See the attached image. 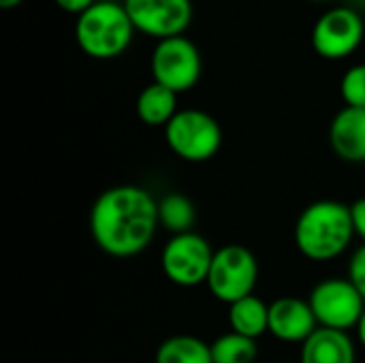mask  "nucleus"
Listing matches in <instances>:
<instances>
[{"instance_id": "nucleus-1", "label": "nucleus", "mask_w": 365, "mask_h": 363, "mask_svg": "<svg viewBox=\"0 0 365 363\" xmlns=\"http://www.w3.org/2000/svg\"><path fill=\"white\" fill-rule=\"evenodd\" d=\"M158 201L137 184L103 190L90 210V235L109 257L130 259L141 255L156 237Z\"/></svg>"}, {"instance_id": "nucleus-2", "label": "nucleus", "mask_w": 365, "mask_h": 363, "mask_svg": "<svg viewBox=\"0 0 365 363\" xmlns=\"http://www.w3.org/2000/svg\"><path fill=\"white\" fill-rule=\"evenodd\" d=\"M293 235L297 250L308 261L327 263L342 257L355 237L351 205L334 199L310 203L299 214Z\"/></svg>"}, {"instance_id": "nucleus-3", "label": "nucleus", "mask_w": 365, "mask_h": 363, "mask_svg": "<svg viewBox=\"0 0 365 363\" xmlns=\"http://www.w3.org/2000/svg\"><path fill=\"white\" fill-rule=\"evenodd\" d=\"M135 26L124 4L98 0L75 21V41L79 49L94 60H111L122 56L133 41Z\"/></svg>"}, {"instance_id": "nucleus-4", "label": "nucleus", "mask_w": 365, "mask_h": 363, "mask_svg": "<svg viewBox=\"0 0 365 363\" xmlns=\"http://www.w3.org/2000/svg\"><path fill=\"white\" fill-rule=\"evenodd\" d=\"M169 150L186 163H205L222 148V126L203 109H180L165 126Z\"/></svg>"}, {"instance_id": "nucleus-5", "label": "nucleus", "mask_w": 365, "mask_h": 363, "mask_svg": "<svg viewBox=\"0 0 365 363\" xmlns=\"http://www.w3.org/2000/svg\"><path fill=\"white\" fill-rule=\"evenodd\" d=\"M259 282V261L246 246L227 244L214 252V261L207 276L210 293L231 306L248 295H255Z\"/></svg>"}, {"instance_id": "nucleus-6", "label": "nucleus", "mask_w": 365, "mask_h": 363, "mask_svg": "<svg viewBox=\"0 0 365 363\" xmlns=\"http://www.w3.org/2000/svg\"><path fill=\"white\" fill-rule=\"evenodd\" d=\"M150 71L156 83L173 90L175 94L192 90L203 73V60L199 47L186 36H171L156 43Z\"/></svg>"}, {"instance_id": "nucleus-7", "label": "nucleus", "mask_w": 365, "mask_h": 363, "mask_svg": "<svg viewBox=\"0 0 365 363\" xmlns=\"http://www.w3.org/2000/svg\"><path fill=\"white\" fill-rule=\"evenodd\" d=\"M214 252L210 242L195 231L173 235L160 252L163 274L175 287H199L207 282Z\"/></svg>"}, {"instance_id": "nucleus-8", "label": "nucleus", "mask_w": 365, "mask_h": 363, "mask_svg": "<svg viewBox=\"0 0 365 363\" xmlns=\"http://www.w3.org/2000/svg\"><path fill=\"white\" fill-rule=\"evenodd\" d=\"M319 327L351 332L357 329L365 310L364 295L349 278H327L319 282L308 297Z\"/></svg>"}, {"instance_id": "nucleus-9", "label": "nucleus", "mask_w": 365, "mask_h": 363, "mask_svg": "<svg viewBox=\"0 0 365 363\" xmlns=\"http://www.w3.org/2000/svg\"><path fill=\"white\" fill-rule=\"evenodd\" d=\"M364 36V17L351 6H334L317 19L312 47L325 60H344L361 47Z\"/></svg>"}, {"instance_id": "nucleus-10", "label": "nucleus", "mask_w": 365, "mask_h": 363, "mask_svg": "<svg viewBox=\"0 0 365 363\" xmlns=\"http://www.w3.org/2000/svg\"><path fill=\"white\" fill-rule=\"evenodd\" d=\"M135 30L156 41L182 36L192 21V0H124Z\"/></svg>"}, {"instance_id": "nucleus-11", "label": "nucleus", "mask_w": 365, "mask_h": 363, "mask_svg": "<svg viewBox=\"0 0 365 363\" xmlns=\"http://www.w3.org/2000/svg\"><path fill=\"white\" fill-rule=\"evenodd\" d=\"M319 329V321L302 297H278L269 304V334L289 344H304Z\"/></svg>"}, {"instance_id": "nucleus-12", "label": "nucleus", "mask_w": 365, "mask_h": 363, "mask_svg": "<svg viewBox=\"0 0 365 363\" xmlns=\"http://www.w3.org/2000/svg\"><path fill=\"white\" fill-rule=\"evenodd\" d=\"M329 143L338 158L365 163V109L344 105L331 120Z\"/></svg>"}, {"instance_id": "nucleus-13", "label": "nucleus", "mask_w": 365, "mask_h": 363, "mask_svg": "<svg viewBox=\"0 0 365 363\" xmlns=\"http://www.w3.org/2000/svg\"><path fill=\"white\" fill-rule=\"evenodd\" d=\"M357 351L349 332L319 327L299 351V363H355Z\"/></svg>"}, {"instance_id": "nucleus-14", "label": "nucleus", "mask_w": 365, "mask_h": 363, "mask_svg": "<svg viewBox=\"0 0 365 363\" xmlns=\"http://www.w3.org/2000/svg\"><path fill=\"white\" fill-rule=\"evenodd\" d=\"M135 111L143 124L165 128L175 118V113L180 111L178 109V94L173 90L152 81L150 86H145L139 92L137 103H135Z\"/></svg>"}, {"instance_id": "nucleus-15", "label": "nucleus", "mask_w": 365, "mask_h": 363, "mask_svg": "<svg viewBox=\"0 0 365 363\" xmlns=\"http://www.w3.org/2000/svg\"><path fill=\"white\" fill-rule=\"evenodd\" d=\"M229 327L231 332L259 340L269 334V304L257 295H248L229 306Z\"/></svg>"}, {"instance_id": "nucleus-16", "label": "nucleus", "mask_w": 365, "mask_h": 363, "mask_svg": "<svg viewBox=\"0 0 365 363\" xmlns=\"http://www.w3.org/2000/svg\"><path fill=\"white\" fill-rule=\"evenodd\" d=\"M154 363H214L212 347L197 336H171L158 344Z\"/></svg>"}, {"instance_id": "nucleus-17", "label": "nucleus", "mask_w": 365, "mask_h": 363, "mask_svg": "<svg viewBox=\"0 0 365 363\" xmlns=\"http://www.w3.org/2000/svg\"><path fill=\"white\" fill-rule=\"evenodd\" d=\"M158 223L173 235L190 233L197 223V208L186 195L169 193L158 201Z\"/></svg>"}, {"instance_id": "nucleus-18", "label": "nucleus", "mask_w": 365, "mask_h": 363, "mask_svg": "<svg viewBox=\"0 0 365 363\" xmlns=\"http://www.w3.org/2000/svg\"><path fill=\"white\" fill-rule=\"evenodd\" d=\"M210 347L214 363H255L259 357L257 340L240 336L235 332L218 336Z\"/></svg>"}, {"instance_id": "nucleus-19", "label": "nucleus", "mask_w": 365, "mask_h": 363, "mask_svg": "<svg viewBox=\"0 0 365 363\" xmlns=\"http://www.w3.org/2000/svg\"><path fill=\"white\" fill-rule=\"evenodd\" d=\"M340 94L346 107L365 109V64H355L342 75Z\"/></svg>"}, {"instance_id": "nucleus-20", "label": "nucleus", "mask_w": 365, "mask_h": 363, "mask_svg": "<svg viewBox=\"0 0 365 363\" xmlns=\"http://www.w3.org/2000/svg\"><path fill=\"white\" fill-rule=\"evenodd\" d=\"M349 280L365 300V244H361L349 261Z\"/></svg>"}, {"instance_id": "nucleus-21", "label": "nucleus", "mask_w": 365, "mask_h": 363, "mask_svg": "<svg viewBox=\"0 0 365 363\" xmlns=\"http://www.w3.org/2000/svg\"><path fill=\"white\" fill-rule=\"evenodd\" d=\"M351 216H353L355 235L361 237L365 244V197L357 199L355 203H351Z\"/></svg>"}, {"instance_id": "nucleus-22", "label": "nucleus", "mask_w": 365, "mask_h": 363, "mask_svg": "<svg viewBox=\"0 0 365 363\" xmlns=\"http://www.w3.org/2000/svg\"><path fill=\"white\" fill-rule=\"evenodd\" d=\"M56 2V6L58 9H62L64 13H71V15H81V13H86L94 2H98V0H53Z\"/></svg>"}, {"instance_id": "nucleus-23", "label": "nucleus", "mask_w": 365, "mask_h": 363, "mask_svg": "<svg viewBox=\"0 0 365 363\" xmlns=\"http://www.w3.org/2000/svg\"><path fill=\"white\" fill-rule=\"evenodd\" d=\"M357 336H359V344L365 349V310H364V315H361L359 325H357Z\"/></svg>"}, {"instance_id": "nucleus-24", "label": "nucleus", "mask_w": 365, "mask_h": 363, "mask_svg": "<svg viewBox=\"0 0 365 363\" xmlns=\"http://www.w3.org/2000/svg\"><path fill=\"white\" fill-rule=\"evenodd\" d=\"M24 0H0V6L2 9H15V6H19Z\"/></svg>"}]
</instances>
